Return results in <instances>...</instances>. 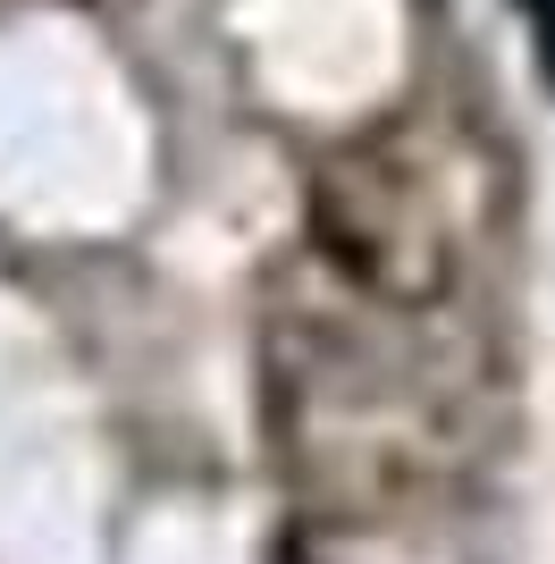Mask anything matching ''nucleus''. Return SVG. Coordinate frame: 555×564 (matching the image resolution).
<instances>
[{
  "label": "nucleus",
  "mask_w": 555,
  "mask_h": 564,
  "mask_svg": "<svg viewBox=\"0 0 555 564\" xmlns=\"http://www.w3.org/2000/svg\"><path fill=\"white\" fill-rule=\"evenodd\" d=\"M488 371L446 346V312H404L328 270L270 312V422L295 489L337 522L413 514L480 455Z\"/></svg>",
  "instance_id": "obj_1"
},
{
  "label": "nucleus",
  "mask_w": 555,
  "mask_h": 564,
  "mask_svg": "<svg viewBox=\"0 0 555 564\" xmlns=\"http://www.w3.org/2000/svg\"><path fill=\"white\" fill-rule=\"evenodd\" d=\"M312 228L337 279H353L379 304L446 312L471 261L480 212L463 194V169L421 152L404 135H370L328 152L312 177Z\"/></svg>",
  "instance_id": "obj_2"
}]
</instances>
